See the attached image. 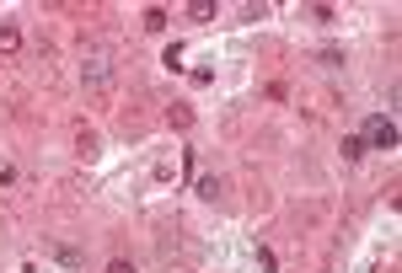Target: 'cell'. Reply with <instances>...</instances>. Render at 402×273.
<instances>
[{"label": "cell", "mask_w": 402, "mask_h": 273, "mask_svg": "<svg viewBox=\"0 0 402 273\" xmlns=\"http://www.w3.org/2000/svg\"><path fill=\"white\" fill-rule=\"evenodd\" d=\"M81 86H86V97H107L113 91V54L107 48H91L81 59Z\"/></svg>", "instance_id": "1"}, {"label": "cell", "mask_w": 402, "mask_h": 273, "mask_svg": "<svg viewBox=\"0 0 402 273\" xmlns=\"http://www.w3.org/2000/svg\"><path fill=\"white\" fill-rule=\"evenodd\" d=\"M365 150H397V118H387V113H375V118H365Z\"/></svg>", "instance_id": "2"}, {"label": "cell", "mask_w": 402, "mask_h": 273, "mask_svg": "<svg viewBox=\"0 0 402 273\" xmlns=\"http://www.w3.org/2000/svg\"><path fill=\"white\" fill-rule=\"evenodd\" d=\"M48 252H54V262H65V268H70V273H81V268H86V252H81V246L48 241Z\"/></svg>", "instance_id": "3"}, {"label": "cell", "mask_w": 402, "mask_h": 273, "mask_svg": "<svg viewBox=\"0 0 402 273\" xmlns=\"http://www.w3.org/2000/svg\"><path fill=\"white\" fill-rule=\"evenodd\" d=\"M16 48H22V32L11 22H0V54H16Z\"/></svg>", "instance_id": "4"}, {"label": "cell", "mask_w": 402, "mask_h": 273, "mask_svg": "<svg viewBox=\"0 0 402 273\" xmlns=\"http://www.w3.org/2000/svg\"><path fill=\"white\" fill-rule=\"evenodd\" d=\"M145 32H166V6H150L145 11Z\"/></svg>", "instance_id": "5"}, {"label": "cell", "mask_w": 402, "mask_h": 273, "mask_svg": "<svg viewBox=\"0 0 402 273\" xmlns=\"http://www.w3.org/2000/svg\"><path fill=\"white\" fill-rule=\"evenodd\" d=\"M188 22H215V6H209V0H194V6H188Z\"/></svg>", "instance_id": "6"}, {"label": "cell", "mask_w": 402, "mask_h": 273, "mask_svg": "<svg viewBox=\"0 0 402 273\" xmlns=\"http://www.w3.org/2000/svg\"><path fill=\"white\" fill-rule=\"evenodd\" d=\"M359 155H365V139L349 134V139H343V161H359Z\"/></svg>", "instance_id": "7"}, {"label": "cell", "mask_w": 402, "mask_h": 273, "mask_svg": "<svg viewBox=\"0 0 402 273\" xmlns=\"http://www.w3.org/2000/svg\"><path fill=\"white\" fill-rule=\"evenodd\" d=\"M199 198H209V204H215V198H220V177H199Z\"/></svg>", "instance_id": "8"}, {"label": "cell", "mask_w": 402, "mask_h": 273, "mask_svg": "<svg viewBox=\"0 0 402 273\" xmlns=\"http://www.w3.org/2000/svg\"><path fill=\"white\" fill-rule=\"evenodd\" d=\"M322 70H343V48H322Z\"/></svg>", "instance_id": "9"}, {"label": "cell", "mask_w": 402, "mask_h": 273, "mask_svg": "<svg viewBox=\"0 0 402 273\" xmlns=\"http://www.w3.org/2000/svg\"><path fill=\"white\" fill-rule=\"evenodd\" d=\"M75 150H81V155L91 161V155H97V134H81V139H75Z\"/></svg>", "instance_id": "10"}, {"label": "cell", "mask_w": 402, "mask_h": 273, "mask_svg": "<svg viewBox=\"0 0 402 273\" xmlns=\"http://www.w3.org/2000/svg\"><path fill=\"white\" fill-rule=\"evenodd\" d=\"M107 273H140V268H134L129 258H119V262H107Z\"/></svg>", "instance_id": "11"}]
</instances>
